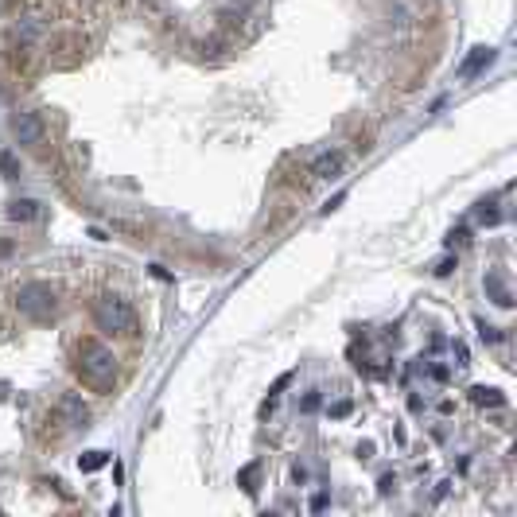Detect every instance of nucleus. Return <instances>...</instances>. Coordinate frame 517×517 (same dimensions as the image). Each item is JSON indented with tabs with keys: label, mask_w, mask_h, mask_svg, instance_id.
Returning a JSON list of instances; mask_svg holds the SVG:
<instances>
[{
	"label": "nucleus",
	"mask_w": 517,
	"mask_h": 517,
	"mask_svg": "<svg viewBox=\"0 0 517 517\" xmlns=\"http://www.w3.org/2000/svg\"><path fill=\"white\" fill-rule=\"evenodd\" d=\"M78 373H82L86 385L109 389V385H113V373H117L113 346H105L101 338H82V342H78Z\"/></svg>",
	"instance_id": "1"
},
{
	"label": "nucleus",
	"mask_w": 517,
	"mask_h": 517,
	"mask_svg": "<svg viewBox=\"0 0 517 517\" xmlns=\"http://www.w3.org/2000/svg\"><path fill=\"white\" fill-rule=\"evenodd\" d=\"M94 319L101 331H113V335H136L140 331V319H136V307L129 300H117V296H105V300L94 303Z\"/></svg>",
	"instance_id": "2"
},
{
	"label": "nucleus",
	"mask_w": 517,
	"mask_h": 517,
	"mask_svg": "<svg viewBox=\"0 0 517 517\" xmlns=\"http://www.w3.org/2000/svg\"><path fill=\"white\" fill-rule=\"evenodd\" d=\"M16 303H20V312L31 315V319H47V315L55 312V292H51V284H43V280H27V284H20V292H16Z\"/></svg>",
	"instance_id": "3"
},
{
	"label": "nucleus",
	"mask_w": 517,
	"mask_h": 517,
	"mask_svg": "<svg viewBox=\"0 0 517 517\" xmlns=\"http://www.w3.org/2000/svg\"><path fill=\"white\" fill-rule=\"evenodd\" d=\"M12 136H16L24 148L43 144V136H47V121H43V113H39V109L16 113V117H12Z\"/></svg>",
	"instance_id": "4"
},
{
	"label": "nucleus",
	"mask_w": 517,
	"mask_h": 517,
	"mask_svg": "<svg viewBox=\"0 0 517 517\" xmlns=\"http://www.w3.org/2000/svg\"><path fill=\"white\" fill-rule=\"evenodd\" d=\"M342 168H346V152L327 148L312 160V179H335V175H342Z\"/></svg>",
	"instance_id": "5"
},
{
	"label": "nucleus",
	"mask_w": 517,
	"mask_h": 517,
	"mask_svg": "<svg viewBox=\"0 0 517 517\" xmlns=\"http://www.w3.org/2000/svg\"><path fill=\"white\" fill-rule=\"evenodd\" d=\"M59 412H62V420L71 424V428H86V424H90V409L82 405L78 393H66V397L59 401Z\"/></svg>",
	"instance_id": "6"
},
{
	"label": "nucleus",
	"mask_w": 517,
	"mask_h": 517,
	"mask_svg": "<svg viewBox=\"0 0 517 517\" xmlns=\"http://www.w3.org/2000/svg\"><path fill=\"white\" fill-rule=\"evenodd\" d=\"M8 218H12V222H39V218H43V206H39L36 199H12V203H8Z\"/></svg>",
	"instance_id": "7"
},
{
	"label": "nucleus",
	"mask_w": 517,
	"mask_h": 517,
	"mask_svg": "<svg viewBox=\"0 0 517 517\" xmlns=\"http://www.w3.org/2000/svg\"><path fill=\"white\" fill-rule=\"evenodd\" d=\"M490 62H494V51H490V47H475V55H470V59L459 66V74H463V78H470V74H479L482 66H490Z\"/></svg>",
	"instance_id": "8"
},
{
	"label": "nucleus",
	"mask_w": 517,
	"mask_h": 517,
	"mask_svg": "<svg viewBox=\"0 0 517 517\" xmlns=\"http://www.w3.org/2000/svg\"><path fill=\"white\" fill-rule=\"evenodd\" d=\"M486 292L494 296V303H498V307H514V296H509V288H505L502 277H486Z\"/></svg>",
	"instance_id": "9"
},
{
	"label": "nucleus",
	"mask_w": 517,
	"mask_h": 517,
	"mask_svg": "<svg viewBox=\"0 0 517 517\" xmlns=\"http://www.w3.org/2000/svg\"><path fill=\"white\" fill-rule=\"evenodd\" d=\"M16 36L24 39V43H31V39L43 36V24H39L36 16H24V20H16Z\"/></svg>",
	"instance_id": "10"
},
{
	"label": "nucleus",
	"mask_w": 517,
	"mask_h": 517,
	"mask_svg": "<svg viewBox=\"0 0 517 517\" xmlns=\"http://www.w3.org/2000/svg\"><path fill=\"white\" fill-rule=\"evenodd\" d=\"M470 401H475V405H490V409H498V405H505V397L502 393H498V389H470Z\"/></svg>",
	"instance_id": "11"
},
{
	"label": "nucleus",
	"mask_w": 517,
	"mask_h": 517,
	"mask_svg": "<svg viewBox=\"0 0 517 517\" xmlns=\"http://www.w3.org/2000/svg\"><path fill=\"white\" fill-rule=\"evenodd\" d=\"M0 175L4 179H20V160L12 152H0Z\"/></svg>",
	"instance_id": "12"
},
{
	"label": "nucleus",
	"mask_w": 517,
	"mask_h": 517,
	"mask_svg": "<svg viewBox=\"0 0 517 517\" xmlns=\"http://www.w3.org/2000/svg\"><path fill=\"white\" fill-rule=\"evenodd\" d=\"M105 463H109V455H105V451H90V455H82V459H78V467H82V470H101Z\"/></svg>",
	"instance_id": "13"
},
{
	"label": "nucleus",
	"mask_w": 517,
	"mask_h": 517,
	"mask_svg": "<svg viewBox=\"0 0 517 517\" xmlns=\"http://www.w3.org/2000/svg\"><path fill=\"white\" fill-rule=\"evenodd\" d=\"M222 47H226V39H222V36H210V39H199V43H194L199 55H218Z\"/></svg>",
	"instance_id": "14"
},
{
	"label": "nucleus",
	"mask_w": 517,
	"mask_h": 517,
	"mask_svg": "<svg viewBox=\"0 0 517 517\" xmlns=\"http://www.w3.org/2000/svg\"><path fill=\"white\" fill-rule=\"evenodd\" d=\"M479 338L494 346V342H502L505 335H502V327H490V323H482V319H479Z\"/></svg>",
	"instance_id": "15"
},
{
	"label": "nucleus",
	"mask_w": 517,
	"mask_h": 517,
	"mask_svg": "<svg viewBox=\"0 0 517 517\" xmlns=\"http://www.w3.org/2000/svg\"><path fill=\"white\" fill-rule=\"evenodd\" d=\"M479 222H482V226H498V222H502V214H498V210H494L490 203H482V210H479Z\"/></svg>",
	"instance_id": "16"
},
{
	"label": "nucleus",
	"mask_w": 517,
	"mask_h": 517,
	"mask_svg": "<svg viewBox=\"0 0 517 517\" xmlns=\"http://www.w3.org/2000/svg\"><path fill=\"white\" fill-rule=\"evenodd\" d=\"M319 405H323V397H319V389H312V393H307V397L300 401V412H315Z\"/></svg>",
	"instance_id": "17"
},
{
	"label": "nucleus",
	"mask_w": 517,
	"mask_h": 517,
	"mask_svg": "<svg viewBox=\"0 0 517 517\" xmlns=\"http://www.w3.org/2000/svg\"><path fill=\"white\" fill-rule=\"evenodd\" d=\"M292 377H296V373H280V377H277V381H273V397H277V393H284V389H288V385H292Z\"/></svg>",
	"instance_id": "18"
},
{
	"label": "nucleus",
	"mask_w": 517,
	"mask_h": 517,
	"mask_svg": "<svg viewBox=\"0 0 517 517\" xmlns=\"http://www.w3.org/2000/svg\"><path fill=\"white\" fill-rule=\"evenodd\" d=\"M350 409H354L350 401H335V405H331V416H335V420H342V416H350Z\"/></svg>",
	"instance_id": "19"
},
{
	"label": "nucleus",
	"mask_w": 517,
	"mask_h": 517,
	"mask_svg": "<svg viewBox=\"0 0 517 517\" xmlns=\"http://www.w3.org/2000/svg\"><path fill=\"white\" fill-rule=\"evenodd\" d=\"M253 475H257V467H245V470H241V490H245V494L257 490V486H253Z\"/></svg>",
	"instance_id": "20"
},
{
	"label": "nucleus",
	"mask_w": 517,
	"mask_h": 517,
	"mask_svg": "<svg viewBox=\"0 0 517 517\" xmlns=\"http://www.w3.org/2000/svg\"><path fill=\"white\" fill-rule=\"evenodd\" d=\"M451 268H455V261H451V257H444V261L436 265V277H451Z\"/></svg>",
	"instance_id": "21"
},
{
	"label": "nucleus",
	"mask_w": 517,
	"mask_h": 517,
	"mask_svg": "<svg viewBox=\"0 0 517 517\" xmlns=\"http://www.w3.org/2000/svg\"><path fill=\"white\" fill-rule=\"evenodd\" d=\"M393 486H397V479H393V475H381V482H377V490H381V494H389Z\"/></svg>",
	"instance_id": "22"
},
{
	"label": "nucleus",
	"mask_w": 517,
	"mask_h": 517,
	"mask_svg": "<svg viewBox=\"0 0 517 517\" xmlns=\"http://www.w3.org/2000/svg\"><path fill=\"white\" fill-rule=\"evenodd\" d=\"M327 505H331V498H327V494H315V498H312V509H315V514H319V509H327Z\"/></svg>",
	"instance_id": "23"
},
{
	"label": "nucleus",
	"mask_w": 517,
	"mask_h": 517,
	"mask_svg": "<svg viewBox=\"0 0 517 517\" xmlns=\"http://www.w3.org/2000/svg\"><path fill=\"white\" fill-rule=\"evenodd\" d=\"M12 253V241H0V257H8Z\"/></svg>",
	"instance_id": "24"
}]
</instances>
